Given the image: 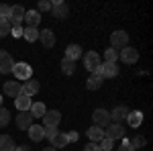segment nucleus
I'll use <instances>...</instances> for the list:
<instances>
[{
  "mask_svg": "<svg viewBox=\"0 0 153 151\" xmlns=\"http://www.w3.org/2000/svg\"><path fill=\"white\" fill-rule=\"evenodd\" d=\"M0 106H2V96H0Z\"/></svg>",
  "mask_w": 153,
  "mask_h": 151,
  "instance_id": "obj_43",
  "label": "nucleus"
},
{
  "mask_svg": "<svg viewBox=\"0 0 153 151\" xmlns=\"http://www.w3.org/2000/svg\"><path fill=\"white\" fill-rule=\"evenodd\" d=\"M37 92H39V82L33 80V78L27 80L23 86H21V94H23V96H29V98H31V96H35Z\"/></svg>",
  "mask_w": 153,
  "mask_h": 151,
  "instance_id": "obj_13",
  "label": "nucleus"
},
{
  "mask_svg": "<svg viewBox=\"0 0 153 151\" xmlns=\"http://www.w3.org/2000/svg\"><path fill=\"white\" fill-rule=\"evenodd\" d=\"M25 21H27V27H37L41 23V14L37 10H27L25 12Z\"/></svg>",
  "mask_w": 153,
  "mask_h": 151,
  "instance_id": "obj_23",
  "label": "nucleus"
},
{
  "mask_svg": "<svg viewBox=\"0 0 153 151\" xmlns=\"http://www.w3.org/2000/svg\"><path fill=\"white\" fill-rule=\"evenodd\" d=\"M65 57L71 59V61H78V59L82 57V47L76 45V43H71V45L65 49Z\"/></svg>",
  "mask_w": 153,
  "mask_h": 151,
  "instance_id": "obj_21",
  "label": "nucleus"
},
{
  "mask_svg": "<svg viewBox=\"0 0 153 151\" xmlns=\"http://www.w3.org/2000/svg\"><path fill=\"white\" fill-rule=\"evenodd\" d=\"M127 123H129V127H133V129L141 127L143 112H141V110H129V115H127Z\"/></svg>",
  "mask_w": 153,
  "mask_h": 151,
  "instance_id": "obj_15",
  "label": "nucleus"
},
{
  "mask_svg": "<svg viewBox=\"0 0 153 151\" xmlns=\"http://www.w3.org/2000/svg\"><path fill=\"white\" fill-rule=\"evenodd\" d=\"M29 112H31V116H33V118H43V115L47 112V108H45V104H43V102H33V104H31V108H29Z\"/></svg>",
  "mask_w": 153,
  "mask_h": 151,
  "instance_id": "obj_22",
  "label": "nucleus"
},
{
  "mask_svg": "<svg viewBox=\"0 0 153 151\" xmlns=\"http://www.w3.org/2000/svg\"><path fill=\"white\" fill-rule=\"evenodd\" d=\"M12 76H14V80H21V82H27L31 80V76H33V70H31V65L29 63H14L12 65Z\"/></svg>",
  "mask_w": 153,
  "mask_h": 151,
  "instance_id": "obj_1",
  "label": "nucleus"
},
{
  "mask_svg": "<svg viewBox=\"0 0 153 151\" xmlns=\"http://www.w3.org/2000/svg\"><path fill=\"white\" fill-rule=\"evenodd\" d=\"M43 151H57V149H55V147H45Z\"/></svg>",
  "mask_w": 153,
  "mask_h": 151,
  "instance_id": "obj_42",
  "label": "nucleus"
},
{
  "mask_svg": "<svg viewBox=\"0 0 153 151\" xmlns=\"http://www.w3.org/2000/svg\"><path fill=\"white\" fill-rule=\"evenodd\" d=\"M110 45H112V49H125V47H129V35L125 31H114L110 35Z\"/></svg>",
  "mask_w": 153,
  "mask_h": 151,
  "instance_id": "obj_2",
  "label": "nucleus"
},
{
  "mask_svg": "<svg viewBox=\"0 0 153 151\" xmlns=\"http://www.w3.org/2000/svg\"><path fill=\"white\" fill-rule=\"evenodd\" d=\"M8 16H10V6L0 4V21H8Z\"/></svg>",
  "mask_w": 153,
  "mask_h": 151,
  "instance_id": "obj_32",
  "label": "nucleus"
},
{
  "mask_svg": "<svg viewBox=\"0 0 153 151\" xmlns=\"http://www.w3.org/2000/svg\"><path fill=\"white\" fill-rule=\"evenodd\" d=\"M4 94L10 96V98H16L21 94V84L14 80V82H4Z\"/></svg>",
  "mask_w": 153,
  "mask_h": 151,
  "instance_id": "obj_17",
  "label": "nucleus"
},
{
  "mask_svg": "<svg viewBox=\"0 0 153 151\" xmlns=\"http://www.w3.org/2000/svg\"><path fill=\"white\" fill-rule=\"evenodd\" d=\"M98 76H102V78H117L118 76V65L117 63H100V68L94 71Z\"/></svg>",
  "mask_w": 153,
  "mask_h": 151,
  "instance_id": "obj_5",
  "label": "nucleus"
},
{
  "mask_svg": "<svg viewBox=\"0 0 153 151\" xmlns=\"http://www.w3.org/2000/svg\"><path fill=\"white\" fill-rule=\"evenodd\" d=\"M104 137H106V139H110V141L123 139V137H125V127L118 125V123H112V125H108V129L104 131Z\"/></svg>",
  "mask_w": 153,
  "mask_h": 151,
  "instance_id": "obj_7",
  "label": "nucleus"
},
{
  "mask_svg": "<svg viewBox=\"0 0 153 151\" xmlns=\"http://www.w3.org/2000/svg\"><path fill=\"white\" fill-rule=\"evenodd\" d=\"M25 21V8L21 4H16V6H10V16H8V23L12 27H16V25H21Z\"/></svg>",
  "mask_w": 153,
  "mask_h": 151,
  "instance_id": "obj_9",
  "label": "nucleus"
},
{
  "mask_svg": "<svg viewBox=\"0 0 153 151\" xmlns=\"http://www.w3.org/2000/svg\"><path fill=\"white\" fill-rule=\"evenodd\" d=\"M86 135H88L90 143H100V141L104 139V131H102L100 127H96V125L88 129V133H86Z\"/></svg>",
  "mask_w": 153,
  "mask_h": 151,
  "instance_id": "obj_18",
  "label": "nucleus"
},
{
  "mask_svg": "<svg viewBox=\"0 0 153 151\" xmlns=\"http://www.w3.org/2000/svg\"><path fill=\"white\" fill-rule=\"evenodd\" d=\"M98 145H100V149L102 151H112V145H114V141H110V139H102L100 141V143H98Z\"/></svg>",
  "mask_w": 153,
  "mask_h": 151,
  "instance_id": "obj_33",
  "label": "nucleus"
},
{
  "mask_svg": "<svg viewBox=\"0 0 153 151\" xmlns=\"http://www.w3.org/2000/svg\"><path fill=\"white\" fill-rule=\"evenodd\" d=\"M55 133H57V129H55V127H45V129H43V137H47L49 141L55 137Z\"/></svg>",
  "mask_w": 153,
  "mask_h": 151,
  "instance_id": "obj_34",
  "label": "nucleus"
},
{
  "mask_svg": "<svg viewBox=\"0 0 153 151\" xmlns=\"http://www.w3.org/2000/svg\"><path fill=\"white\" fill-rule=\"evenodd\" d=\"M74 70H76V61L63 57V61H61V71H63L65 76H71V74H74Z\"/></svg>",
  "mask_w": 153,
  "mask_h": 151,
  "instance_id": "obj_28",
  "label": "nucleus"
},
{
  "mask_svg": "<svg viewBox=\"0 0 153 151\" xmlns=\"http://www.w3.org/2000/svg\"><path fill=\"white\" fill-rule=\"evenodd\" d=\"M84 68L94 74V71L100 68V55H98L96 51H88V53L84 55Z\"/></svg>",
  "mask_w": 153,
  "mask_h": 151,
  "instance_id": "obj_3",
  "label": "nucleus"
},
{
  "mask_svg": "<svg viewBox=\"0 0 153 151\" xmlns=\"http://www.w3.org/2000/svg\"><path fill=\"white\" fill-rule=\"evenodd\" d=\"M10 29H12V25L8 23V21H0V39L8 35V33H10Z\"/></svg>",
  "mask_w": 153,
  "mask_h": 151,
  "instance_id": "obj_31",
  "label": "nucleus"
},
{
  "mask_svg": "<svg viewBox=\"0 0 153 151\" xmlns=\"http://www.w3.org/2000/svg\"><path fill=\"white\" fill-rule=\"evenodd\" d=\"M31 104H33V100H31L29 96H23V94H19L16 100H14V106L19 108V112H29Z\"/></svg>",
  "mask_w": 153,
  "mask_h": 151,
  "instance_id": "obj_16",
  "label": "nucleus"
},
{
  "mask_svg": "<svg viewBox=\"0 0 153 151\" xmlns=\"http://www.w3.org/2000/svg\"><path fill=\"white\" fill-rule=\"evenodd\" d=\"M59 121H61L59 110H47V112L43 115V125H45V127H55V129H57Z\"/></svg>",
  "mask_w": 153,
  "mask_h": 151,
  "instance_id": "obj_12",
  "label": "nucleus"
},
{
  "mask_svg": "<svg viewBox=\"0 0 153 151\" xmlns=\"http://www.w3.org/2000/svg\"><path fill=\"white\" fill-rule=\"evenodd\" d=\"M84 151H102V149H100L98 143H88V145L84 147Z\"/></svg>",
  "mask_w": 153,
  "mask_h": 151,
  "instance_id": "obj_39",
  "label": "nucleus"
},
{
  "mask_svg": "<svg viewBox=\"0 0 153 151\" xmlns=\"http://www.w3.org/2000/svg\"><path fill=\"white\" fill-rule=\"evenodd\" d=\"M10 123V110H6L4 106H0V127H6Z\"/></svg>",
  "mask_w": 153,
  "mask_h": 151,
  "instance_id": "obj_30",
  "label": "nucleus"
},
{
  "mask_svg": "<svg viewBox=\"0 0 153 151\" xmlns=\"http://www.w3.org/2000/svg\"><path fill=\"white\" fill-rule=\"evenodd\" d=\"M12 65H14V61H12L10 53L4 51V49H0V74H8V71H12Z\"/></svg>",
  "mask_w": 153,
  "mask_h": 151,
  "instance_id": "obj_10",
  "label": "nucleus"
},
{
  "mask_svg": "<svg viewBox=\"0 0 153 151\" xmlns=\"http://www.w3.org/2000/svg\"><path fill=\"white\" fill-rule=\"evenodd\" d=\"M102 82H104L102 76H98V74H90V78L86 80V88H88V90H98V88L102 86Z\"/></svg>",
  "mask_w": 153,
  "mask_h": 151,
  "instance_id": "obj_20",
  "label": "nucleus"
},
{
  "mask_svg": "<svg viewBox=\"0 0 153 151\" xmlns=\"http://www.w3.org/2000/svg\"><path fill=\"white\" fill-rule=\"evenodd\" d=\"M29 137L31 141H43V127H39V125H33V127L29 129Z\"/></svg>",
  "mask_w": 153,
  "mask_h": 151,
  "instance_id": "obj_27",
  "label": "nucleus"
},
{
  "mask_svg": "<svg viewBox=\"0 0 153 151\" xmlns=\"http://www.w3.org/2000/svg\"><path fill=\"white\" fill-rule=\"evenodd\" d=\"M104 59H106V63H117V61H118V51H117V49H112V47L106 49V51H104Z\"/></svg>",
  "mask_w": 153,
  "mask_h": 151,
  "instance_id": "obj_29",
  "label": "nucleus"
},
{
  "mask_svg": "<svg viewBox=\"0 0 153 151\" xmlns=\"http://www.w3.org/2000/svg\"><path fill=\"white\" fill-rule=\"evenodd\" d=\"M65 137H68V141H78V137H80V135H78V133H76V131H71V133H65Z\"/></svg>",
  "mask_w": 153,
  "mask_h": 151,
  "instance_id": "obj_40",
  "label": "nucleus"
},
{
  "mask_svg": "<svg viewBox=\"0 0 153 151\" xmlns=\"http://www.w3.org/2000/svg\"><path fill=\"white\" fill-rule=\"evenodd\" d=\"M23 37L29 43H35V41H39V29L37 27H27V29H23Z\"/></svg>",
  "mask_w": 153,
  "mask_h": 151,
  "instance_id": "obj_25",
  "label": "nucleus"
},
{
  "mask_svg": "<svg viewBox=\"0 0 153 151\" xmlns=\"http://www.w3.org/2000/svg\"><path fill=\"white\" fill-rule=\"evenodd\" d=\"M68 143L70 141L65 137V133H55V137L51 139V147H59L61 149V147H68Z\"/></svg>",
  "mask_w": 153,
  "mask_h": 151,
  "instance_id": "obj_26",
  "label": "nucleus"
},
{
  "mask_svg": "<svg viewBox=\"0 0 153 151\" xmlns=\"http://www.w3.org/2000/svg\"><path fill=\"white\" fill-rule=\"evenodd\" d=\"M143 145H145V137H135V139L131 141V147H133V149H139Z\"/></svg>",
  "mask_w": 153,
  "mask_h": 151,
  "instance_id": "obj_35",
  "label": "nucleus"
},
{
  "mask_svg": "<svg viewBox=\"0 0 153 151\" xmlns=\"http://www.w3.org/2000/svg\"><path fill=\"white\" fill-rule=\"evenodd\" d=\"M16 127L21 129V131H29V129L33 127V116H31V112L16 115Z\"/></svg>",
  "mask_w": 153,
  "mask_h": 151,
  "instance_id": "obj_14",
  "label": "nucleus"
},
{
  "mask_svg": "<svg viewBox=\"0 0 153 151\" xmlns=\"http://www.w3.org/2000/svg\"><path fill=\"white\" fill-rule=\"evenodd\" d=\"M110 115V121H114V123H118L120 125V121L123 118H127V115H129V108L127 106H117L112 112H108Z\"/></svg>",
  "mask_w": 153,
  "mask_h": 151,
  "instance_id": "obj_19",
  "label": "nucleus"
},
{
  "mask_svg": "<svg viewBox=\"0 0 153 151\" xmlns=\"http://www.w3.org/2000/svg\"><path fill=\"white\" fill-rule=\"evenodd\" d=\"M118 59L120 61H125V63H137L139 61V51L137 49H133V47H125V49H120V53H118Z\"/></svg>",
  "mask_w": 153,
  "mask_h": 151,
  "instance_id": "obj_6",
  "label": "nucleus"
},
{
  "mask_svg": "<svg viewBox=\"0 0 153 151\" xmlns=\"http://www.w3.org/2000/svg\"><path fill=\"white\" fill-rule=\"evenodd\" d=\"M45 10H51V2H49V0H41V2H39V14H41V12H45Z\"/></svg>",
  "mask_w": 153,
  "mask_h": 151,
  "instance_id": "obj_36",
  "label": "nucleus"
},
{
  "mask_svg": "<svg viewBox=\"0 0 153 151\" xmlns=\"http://www.w3.org/2000/svg\"><path fill=\"white\" fill-rule=\"evenodd\" d=\"M92 121H94L96 127H108L110 125V115H108V110L104 108H96L94 112H92Z\"/></svg>",
  "mask_w": 153,
  "mask_h": 151,
  "instance_id": "obj_4",
  "label": "nucleus"
},
{
  "mask_svg": "<svg viewBox=\"0 0 153 151\" xmlns=\"http://www.w3.org/2000/svg\"><path fill=\"white\" fill-rule=\"evenodd\" d=\"M39 41L43 43L45 49H51V47L55 45V35H53V31H51V29H43V31H39Z\"/></svg>",
  "mask_w": 153,
  "mask_h": 151,
  "instance_id": "obj_11",
  "label": "nucleus"
},
{
  "mask_svg": "<svg viewBox=\"0 0 153 151\" xmlns=\"http://www.w3.org/2000/svg\"><path fill=\"white\" fill-rule=\"evenodd\" d=\"M118 151H135V149L131 147V141L127 139V137H123V145L118 147Z\"/></svg>",
  "mask_w": 153,
  "mask_h": 151,
  "instance_id": "obj_37",
  "label": "nucleus"
},
{
  "mask_svg": "<svg viewBox=\"0 0 153 151\" xmlns=\"http://www.w3.org/2000/svg\"><path fill=\"white\" fill-rule=\"evenodd\" d=\"M51 12H53L55 19H65V16L70 14V8H68L65 2H61V0H53V2H51Z\"/></svg>",
  "mask_w": 153,
  "mask_h": 151,
  "instance_id": "obj_8",
  "label": "nucleus"
},
{
  "mask_svg": "<svg viewBox=\"0 0 153 151\" xmlns=\"http://www.w3.org/2000/svg\"><path fill=\"white\" fill-rule=\"evenodd\" d=\"M10 35L12 37H23V27H21V25L12 27V29H10Z\"/></svg>",
  "mask_w": 153,
  "mask_h": 151,
  "instance_id": "obj_38",
  "label": "nucleus"
},
{
  "mask_svg": "<svg viewBox=\"0 0 153 151\" xmlns=\"http://www.w3.org/2000/svg\"><path fill=\"white\" fill-rule=\"evenodd\" d=\"M14 151H31V147H27V145H21V147H19V145H16Z\"/></svg>",
  "mask_w": 153,
  "mask_h": 151,
  "instance_id": "obj_41",
  "label": "nucleus"
},
{
  "mask_svg": "<svg viewBox=\"0 0 153 151\" xmlns=\"http://www.w3.org/2000/svg\"><path fill=\"white\" fill-rule=\"evenodd\" d=\"M16 143L12 141L10 135H0V151H14Z\"/></svg>",
  "mask_w": 153,
  "mask_h": 151,
  "instance_id": "obj_24",
  "label": "nucleus"
}]
</instances>
